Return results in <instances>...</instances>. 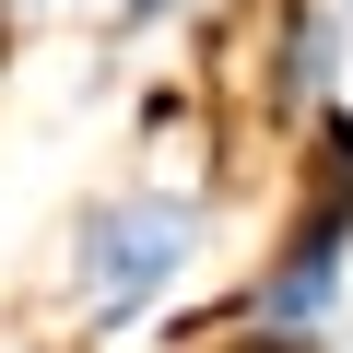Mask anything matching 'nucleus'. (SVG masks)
Listing matches in <instances>:
<instances>
[{"label": "nucleus", "mask_w": 353, "mask_h": 353, "mask_svg": "<svg viewBox=\"0 0 353 353\" xmlns=\"http://www.w3.org/2000/svg\"><path fill=\"white\" fill-rule=\"evenodd\" d=\"M0 71H12V0H0Z\"/></svg>", "instance_id": "nucleus-7"}, {"label": "nucleus", "mask_w": 353, "mask_h": 353, "mask_svg": "<svg viewBox=\"0 0 353 353\" xmlns=\"http://www.w3.org/2000/svg\"><path fill=\"white\" fill-rule=\"evenodd\" d=\"M212 248V189H165V176H130V189H94L71 212V259H59V294L94 341H130L176 283L201 271Z\"/></svg>", "instance_id": "nucleus-2"}, {"label": "nucleus", "mask_w": 353, "mask_h": 353, "mask_svg": "<svg viewBox=\"0 0 353 353\" xmlns=\"http://www.w3.org/2000/svg\"><path fill=\"white\" fill-rule=\"evenodd\" d=\"M341 24H353V0H341Z\"/></svg>", "instance_id": "nucleus-8"}, {"label": "nucleus", "mask_w": 353, "mask_h": 353, "mask_svg": "<svg viewBox=\"0 0 353 353\" xmlns=\"http://www.w3.org/2000/svg\"><path fill=\"white\" fill-rule=\"evenodd\" d=\"M212 0H106V36L118 48H141V36H165V24H201Z\"/></svg>", "instance_id": "nucleus-4"}, {"label": "nucleus", "mask_w": 353, "mask_h": 353, "mask_svg": "<svg viewBox=\"0 0 353 353\" xmlns=\"http://www.w3.org/2000/svg\"><path fill=\"white\" fill-rule=\"evenodd\" d=\"M341 0H212L201 12V83H236L248 118L271 141H294L330 94H341Z\"/></svg>", "instance_id": "nucleus-3"}, {"label": "nucleus", "mask_w": 353, "mask_h": 353, "mask_svg": "<svg viewBox=\"0 0 353 353\" xmlns=\"http://www.w3.org/2000/svg\"><path fill=\"white\" fill-rule=\"evenodd\" d=\"M12 12H94L106 24V0H12Z\"/></svg>", "instance_id": "nucleus-6"}, {"label": "nucleus", "mask_w": 353, "mask_h": 353, "mask_svg": "<svg viewBox=\"0 0 353 353\" xmlns=\"http://www.w3.org/2000/svg\"><path fill=\"white\" fill-rule=\"evenodd\" d=\"M176 353H283V341H259V330H236V318H212V330H189Z\"/></svg>", "instance_id": "nucleus-5"}, {"label": "nucleus", "mask_w": 353, "mask_h": 353, "mask_svg": "<svg viewBox=\"0 0 353 353\" xmlns=\"http://www.w3.org/2000/svg\"><path fill=\"white\" fill-rule=\"evenodd\" d=\"M283 153H294L283 224L259 236V271L236 283L224 318L283 341V353H341V306H353V94H330Z\"/></svg>", "instance_id": "nucleus-1"}]
</instances>
